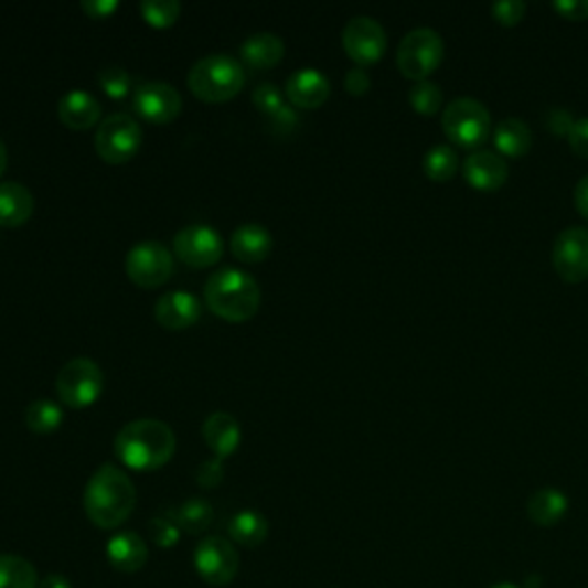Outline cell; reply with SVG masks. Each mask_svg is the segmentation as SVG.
I'll return each mask as SVG.
<instances>
[{
  "label": "cell",
  "instance_id": "obj_1",
  "mask_svg": "<svg viewBox=\"0 0 588 588\" xmlns=\"http://www.w3.org/2000/svg\"><path fill=\"white\" fill-rule=\"evenodd\" d=\"M136 509V488L116 464H101L83 490V511L99 528H118Z\"/></svg>",
  "mask_w": 588,
  "mask_h": 588
},
{
  "label": "cell",
  "instance_id": "obj_3",
  "mask_svg": "<svg viewBox=\"0 0 588 588\" xmlns=\"http://www.w3.org/2000/svg\"><path fill=\"white\" fill-rule=\"evenodd\" d=\"M260 286L250 274L237 267H223L212 274L205 284V303L221 320L244 322L260 308Z\"/></svg>",
  "mask_w": 588,
  "mask_h": 588
},
{
  "label": "cell",
  "instance_id": "obj_17",
  "mask_svg": "<svg viewBox=\"0 0 588 588\" xmlns=\"http://www.w3.org/2000/svg\"><path fill=\"white\" fill-rule=\"evenodd\" d=\"M286 95L295 106L311 110L329 99L331 83L320 70L303 67L292 72L290 78L286 81Z\"/></svg>",
  "mask_w": 588,
  "mask_h": 588
},
{
  "label": "cell",
  "instance_id": "obj_15",
  "mask_svg": "<svg viewBox=\"0 0 588 588\" xmlns=\"http://www.w3.org/2000/svg\"><path fill=\"white\" fill-rule=\"evenodd\" d=\"M203 303L189 290H171L157 299L154 318L168 331H184L201 320Z\"/></svg>",
  "mask_w": 588,
  "mask_h": 588
},
{
  "label": "cell",
  "instance_id": "obj_45",
  "mask_svg": "<svg viewBox=\"0 0 588 588\" xmlns=\"http://www.w3.org/2000/svg\"><path fill=\"white\" fill-rule=\"evenodd\" d=\"M40 588H72V584L63 575H49L46 579L40 581Z\"/></svg>",
  "mask_w": 588,
  "mask_h": 588
},
{
  "label": "cell",
  "instance_id": "obj_36",
  "mask_svg": "<svg viewBox=\"0 0 588 588\" xmlns=\"http://www.w3.org/2000/svg\"><path fill=\"white\" fill-rule=\"evenodd\" d=\"M223 460L221 458H210L205 462L199 464V469H195V483H199L203 490H212V488H218L221 481H223Z\"/></svg>",
  "mask_w": 588,
  "mask_h": 588
},
{
  "label": "cell",
  "instance_id": "obj_8",
  "mask_svg": "<svg viewBox=\"0 0 588 588\" xmlns=\"http://www.w3.org/2000/svg\"><path fill=\"white\" fill-rule=\"evenodd\" d=\"M143 143V129L127 114H110L95 133V150L106 163L129 161Z\"/></svg>",
  "mask_w": 588,
  "mask_h": 588
},
{
  "label": "cell",
  "instance_id": "obj_37",
  "mask_svg": "<svg viewBox=\"0 0 588 588\" xmlns=\"http://www.w3.org/2000/svg\"><path fill=\"white\" fill-rule=\"evenodd\" d=\"M526 3L524 0H499L492 6V17L503 25H515L524 19Z\"/></svg>",
  "mask_w": 588,
  "mask_h": 588
},
{
  "label": "cell",
  "instance_id": "obj_13",
  "mask_svg": "<svg viewBox=\"0 0 588 588\" xmlns=\"http://www.w3.org/2000/svg\"><path fill=\"white\" fill-rule=\"evenodd\" d=\"M343 46L356 65H373L386 51V33L377 19L359 14L343 28Z\"/></svg>",
  "mask_w": 588,
  "mask_h": 588
},
{
  "label": "cell",
  "instance_id": "obj_46",
  "mask_svg": "<svg viewBox=\"0 0 588 588\" xmlns=\"http://www.w3.org/2000/svg\"><path fill=\"white\" fill-rule=\"evenodd\" d=\"M6 168H8V148L3 141H0V178H3Z\"/></svg>",
  "mask_w": 588,
  "mask_h": 588
},
{
  "label": "cell",
  "instance_id": "obj_25",
  "mask_svg": "<svg viewBox=\"0 0 588 588\" xmlns=\"http://www.w3.org/2000/svg\"><path fill=\"white\" fill-rule=\"evenodd\" d=\"M494 148L506 157H524L534 146V133L520 118H503L494 127Z\"/></svg>",
  "mask_w": 588,
  "mask_h": 588
},
{
  "label": "cell",
  "instance_id": "obj_26",
  "mask_svg": "<svg viewBox=\"0 0 588 588\" xmlns=\"http://www.w3.org/2000/svg\"><path fill=\"white\" fill-rule=\"evenodd\" d=\"M228 534L242 547H258L269 536V522L258 511H239L228 522Z\"/></svg>",
  "mask_w": 588,
  "mask_h": 588
},
{
  "label": "cell",
  "instance_id": "obj_21",
  "mask_svg": "<svg viewBox=\"0 0 588 588\" xmlns=\"http://www.w3.org/2000/svg\"><path fill=\"white\" fill-rule=\"evenodd\" d=\"M271 233L260 223H242L231 237L233 256L242 263H263L271 254Z\"/></svg>",
  "mask_w": 588,
  "mask_h": 588
},
{
  "label": "cell",
  "instance_id": "obj_39",
  "mask_svg": "<svg viewBox=\"0 0 588 588\" xmlns=\"http://www.w3.org/2000/svg\"><path fill=\"white\" fill-rule=\"evenodd\" d=\"M269 125L274 133H292L299 127V114L295 110V106H284L281 110H276L274 116H269Z\"/></svg>",
  "mask_w": 588,
  "mask_h": 588
},
{
  "label": "cell",
  "instance_id": "obj_43",
  "mask_svg": "<svg viewBox=\"0 0 588 588\" xmlns=\"http://www.w3.org/2000/svg\"><path fill=\"white\" fill-rule=\"evenodd\" d=\"M118 8H120L118 0H86V3H81V10L86 12L90 19H106Z\"/></svg>",
  "mask_w": 588,
  "mask_h": 588
},
{
  "label": "cell",
  "instance_id": "obj_18",
  "mask_svg": "<svg viewBox=\"0 0 588 588\" xmlns=\"http://www.w3.org/2000/svg\"><path fill=\"white\" fill-rule=\"evenodd\" d=\"M106 558L118 573L133 575L146 568L148 558H150V549L146 541L138 534H133V531H120V534H116L108 541Z\"/></svg>",
  "mask_w": 588,
  "mask_h": 588
},
{
  "label": "cell",
  "instance_id": "obj_4",
  "mask_svg": "<svg viewBox=\"0 0 588 588\" xmlns=\"http://www.w3.org/2000/svg\"><path fill=\"white\" fill-rule=\"evenodd\" d=\"M189 90L203 101H228L242 93L246 83L244 65L231 53H210L189 70Z\"/></svg>",
  "mask_w": 588,
  "mask_h": 588
},
{
  "label": "cell",
  "instance_id": "obj_24",
  "mask_svg": "<svg viewBox=\"0 0 588 588\" xmlns=\"http://www.w3.org/2000/svg\"><path fill=\"white\" fill-rule=\"evenodd\" d=\"M568 511V496L556 488H543L528 496L526 513L528 520L538 526H554L562 522Z\"/></svg>",
  "mask_w": 588,
  "mask_h": 588
},
{
  "label": "cell",
  "instance_id": "obj_22",
  "mask_svg": "<svg viewBox=\"0 0 588 588\" xmlns=\"http://www.w3.org/2000/svg\"><path fill=\"white\" fill-rule=\"evenodd\" d=\"M284 53H286V42L276 33H267V31L248 35L239 49L242 63L250 70H269L281 63Z\"/></svg>",
  "mask_w": 588,
  "mask_h": 588
},
{
  "label": "cell",
  "instance_id": "obj_10",
  "mask_svg": "<svg viewBox=\"0 0 588 588\" xmlns=\"http://www.w3.org/2000/svg\"><path fill=\"white\" fill-rule=\"evenodd\" d=\"M193 568L205 584L228 586L239 573V554L231 541L210 536L195 547Z\"/></svg>",
  "mask_w": 588,
  "mask_h": 588
},
{
  "label": "cell",
  "instance_id": "obj_44",
  "mask_svg": "<svg viewBox=\"0 0 588 588\" xmlns=\"http://www.w3.org/2000/svg\"><path fill=\"white\" fill-rule=\"evenodd\" d=\"M575 205L584 218H588V175H584L575 186Z\"/></svg>",
  "mask_w": 588,
  "mask_h": 588
},
{
  "label": "cell",
  "instance_id": "obj_19",
  "mask_svg": "<svg viewBox=\"0 0 588 588\" xmlns=\"http://www.w3.org/2000/svg\"><path fill=\"white\" fill-rule=\"evenodd\" d=\"M58 118L65 127H70L74 131L90 129L101 118V104L93 93L74 88L61 97Z\"/></svg>",
  "mask_w": 588,
  "mask_h": 588
},
{
  "label": "cell",
  "instance_id": "obj_35",
  "mask_svg": "<svg viewBox=\"0 0 588 588\" xmlns=\"http://www.w3.org/2000/svg\"><path fill=\"white\" fill-rule=\"evenodd\" d=\"M180 534H182L180 526L168 515H159V517L150 520V536L163 549L175 547L180 543Z\"/></svg>",
  "mask_w": 588,
  "mask_h": 588
},
{
  "label": "cell",
  "instance_id": "obj_27",
  "mask_svg": "<svg viewBox=\"0 0 588 588\" xmlns=\"http://www.w3.org/2000/svg\"><path fill=\"white\" fill-rule=\"evenodd\" d=\"M168 517H171L180 526V531H184V534L199 536L210 528L214 520V509L205 499H189L182 503V506L168 513Z\"/></svg>",
  "mask_w": 588,
  "mask_h": 588
},
{
  "label": "cell",
  "instance_id": "obj_28",
  "mask_svg": "<svg viewBox=\"0 0 588 588\" xmlns=\"http://www.w3.org/2000/svg\"><path fill=\"white\" fill-rule=\"evenodd\" d=\"M0 588H40L35 566L23 556L0 554Z\"/></svg>",
  "mask_w": 588,
  "mask_h": 588
},
{
  "label": "cell",
  "instance_id": "obj_38",
  "mask_svg": "<svg viewBox=\"0 0 588 588\" xmlns=\"http://www.w3.org/2000/svg\"><path fill=\"white\" fill-rule=\"evenodd\" d=\"M543 120H545L547 131H552L554 136H568L573 125H575L568 108H547V114Z\"/></svg>",
  "mask_w": 588,
  "mask_h": 588
},
{
  "label": "cell",
  "instance_id": "obj_20",
  "mask_svg": "<svg viewBox=\"0 0 588 588\" xmlns=\"http://www.w3.org/2000/svg\"><path fill=\"white\" fill-rule=\"evenodd\" d=\"M203 437L207 441V446L214 451L216 458L226 460L228 456H233L239 441H242V428L237 424V418L228 411H214L205 418L203 424Z\"/></svg>",
  "mask_w": 588,
  "mask_h": 588
},
{
  "label": "cell",
  "instance_id": "obj_5",
  "mask_svg": "<svg viewBox=\"0 0 588 588\" xmlns=\"http://www.w3.org/2000/svg\"><path fill=\"white\" fill-rule=\"evenodd\" d=\"M441 127L446 136L460 148H481L492 131L490 110L473 97H458L443 108Z\"/></svg>",
  "mask_w": 588,
  "mask_h": 588
},
{
  "label": "cell",
  "instance_id": "obj_2",
  "mask_svg": "<svg viewBox=\"0 0 588 588\" xmlns=\"http://www.w3.org/2000/svg\"><path fill=\"white\" fill-rule=\"evenodd\" d=\"M173 428L159 418H136L116 435V456L133 471H157L175 456Z\"/></svg>",
  "mask_w": 588,
  "mask_h": 588
},
{
  "label": "cell",
  "instance_id": "obj_16",
  "mask_svg": "<svg viewBox=\"0 0 588 588\" xmlns=\"http://www.w3.org/2000/svg\"><path fill=\"white\" fill-rule=\"evenodd\" d=\"M464 180L479 191H496L509 180V163L499 152L475 150L464 159Z\"/></svg>",
  "mask_w": 588,
  "mask_h": 588
},
{
  "label": "cell",
  "instance_id": "obj_14",
  "mask_svg": "<svg viewBox=\"0 0 588 588\" xmlns=\"http://www.w3.org/2000/svg\"><path fill=\"white\" fill-rule=\"evenodd\" d=\"M136 114L154 125L173 122L182 110V95L163 81H146L133 90Z\"/></svg>",
  "mask_w": 588,
  "mask_h": 588
},
{
  "label": "cell",
  "instance_id": "obj_23",
  "mask_svg": "<svg viewBox=\"0 0 588 588\" xmlns=\"http://www.w3.org/2000/svg\"><path fill=\"white\" fill-rule=\"evenodd\" d=\"M35 199L21 182H0V226L19 228L33 216Z\"/></svg>",
  "mask_w": 588,
  "mask_h": 588
},
{
  "label": "cell",
  "instance_id": "obj_9",
  "mask_svg": "<svg viewBox=\"0 0 588 588\" xmlns=\"http://www.w3.org/2000/svg\"><path fill=\"white\" fill-rule=\"evenodd\" d=\"M443 58V40L432 28H414L398 46V67L407 78L426 81Z\"/></svg>",
  "mask_w": 588,
  "mask_h": 588
},
{
  "label": "cell",
  "instance_id": "obj_29",
  "mask_svg": "<svg viewBox=\"0 0 588 588\" xmlns=\"http://www.w3.org/2000/svg\"><path fill=\"white\" fill-rule=\"evenodd\" d=\"M63 416H65V411H63V407L58 403L49 400V398H40V400H33L31 405L25 407L23 421L33 432L49 435V432L61 428Z\"/></svg>",
  "mask_w": 588,
  "mask_h": 588
},
{
  "label": "cell",
  "instance_id": "obj_6",
  "mask_svg": "<svg viewBox=\"0 0 588 588\" xmlns=\"http://www.w3.org/2000/svg\"><path fill=\"white\" fill-rule=\"evenodd\" d=\"M55 391H58L61 403L72 409L95 405L104 394V373L99 363L88 356L67 361L55 377Z\"/></svg>",
  "mask_w": 588,
  "mask_h": 588
},
{
  "label": "cell",
  "instance_id": "obj_12",
  "mask_svg": "<svg viewBox=\"0 0 588 588\" xmlns=\"http://www.w3.org/2000/svg\"><path fill=\"white\" fill-rule=\"evenodd\" d=\"M552 265L568 284H581L588 278V228L575 226L558 233L552 246Z\"/></svg>",
  "mask_w": 588,
  "mask_h": 588
},
{
  "label": "cell",
  "instance_id": "obj_11",
  "mask_svg": "<svg viewBox=\"0 0 588 588\" xmlns=\"http://www.w3.org/2000/svg\"><path fill=\"white\" fill-rule=\"evenodd\" d=\"M175 256L195 269H205L216 265L223 254H226V242H223L221 233L207 223H191V226L182 228L175 239Z\"/></svg>",
  "mask_w": 588,
  "mask_h": 588
},
{
  "label": "cell",
  "instance_id": "obj_30",
  "mask_svg": "<svg viewBox=\"0 0 588 588\" xmlns=\"http://www.w3.org/2000/svg\"><path fill=\"white\" fill-rule=\"evenodd\" d=\"M458 152L451 146H432L424 157V171L435 182H446L458 173Z\"/></svg>",
  "mask_w": 588,
  "mask_h": 588
},
{
  "label": "cell",
  "instance_id": "obj_40",
  "mask_svg": "<svg viewBox=\"0 0 588 588\" xmlns=\"http://www.w3.org/2000/svg\"><path fill=\"white\" fill-rule=\"evenodd\" d=\"M570 150L584 159H588V118L575 120L570 133H568Z\"/></svg>",
  "mask_w": 588,
  "mask_h": 588
},
{
  "label": "cell",
  "instance_id": "obj_32",
  "mask_svg": "<svg viewBox=\"0 0 588 588\" xmlns=\"http://www.w3.org/2000/svg\"><path fill=\"white\" fill-rule=\"evenodd\" d=\"M138 10H141L143 19L150 25L168 28V25H173L180 19L182 6L178 3V0H143V3L138 6Z\"/></svg>",
  "mask_w": 588,
  "mask_h": 588
},
{
  "label": "cell",
  "instance_id": "obj_34",
  "mask_svg": "<svg viewBox=\"0 0 588 588\" xmlns=\"http://www.w3.org/2000/svg\"><path fill=\"white\" fill-rule=\"evenodd\" d=\"M254 104L260 110L263 116H274L276 110H281L286 106L284 90L274 86V83H260V86L254 90Z\"/></svg>",
  "mask_w": 588,
  "mask_h": 588
},
{
  "label": "cell",
  "instance_id": "obj_31",
  "mask_svg": "<svg viewBox=\"0 0 588 588\" xmlns=\"http://www.w3.org/2000/svg\"><path fill=\"white\" fill-rule=\"evenodd\" d=\"M409 101H411L416 114L435 116V114H439V108H441L443 93L432 81H418L416 86L409 90Z\"/></svg>",
  "mask_w": 588,
  "mask_h": 588
},
{
  "label": "cell",
  "instance_id": "obj_47",
  "mask_svg": "<svg viewBox=\"0 0 588 588\" xmlns=\"http://www.w3.org/2000/svg\"><path fill=\"white\" fill-rule=\"evenodd\" d=\"M492 588H517L515 584H509V581H501V584H494Z\"/></svg>",
  "mask_w": 588,
  "mask_h": 588
},
{
  "label": "cell",
  "instance_id": "obj_33",
  "mask_svg": "<svg viewBox=\"0 0 588 588\" xmlns=\"http://www.w3.org/2000/svg\"><path fill=\"white\" fill-rule=\"evenodd\" d=\"M101 90L110 97V99H125L131 88H133V81H131V74L120 67V65H108L99 72L97 76Z\"/></svg>",
  "mask_w": 588,
  "mask_h": 588
},
{
  "label": "cell",
  "instance_id": "obj_42",
  "mask_svg": "<svg viewBox=\"0 0 588 588\" xmlns=\"http://www.w3.org/2000/svg\"><path fill=\"white\" fill-rule=\"evenodd\" d=\"M564 19L573 21H584L588 19V0H558L552 6Z\"/></svg>",
  "mask_w": 588,
  "mask_h": 588
},
{
  "label": "cell",
  "instance_id": "obj_7",
  "mask_svg": "<svg viewBox=\"0 0 588 588\" xmlns=\"http://www.w3.org/2000/svg\"><path fill=\"white\" fill-rule=\"evenodd\" d=\"M125 269H127V276L131 278V284L150 290V288H159L171 281L175 260H173L171 250H168L163 244L154 239H146L129 248Z\"/></svg>",
  "mask_w": 588,
  "mask_h": 588
},
{
  "label": "cell",
  "instance_id": "obj_41",
  "mask_svg": "<svg viewBox=\"0 0 588 588\" xmlns=\"http://www.w3.org/2000/svg\"><path fill=\"white\" fill-rule=\"evenodd\" d=\"M345 90L354 97H361V95H366L371 90V76L366 70H361V67H354L345 74Z\"/></svg>",
  "mask_w": 588,
  "mask_h": 588
}]
</instances>
